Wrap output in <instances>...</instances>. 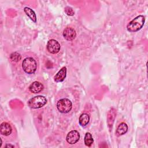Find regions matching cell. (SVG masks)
Segmentation results:
<instances>
[{
  "label": "cell",
  "instance_id": "obj_1",
  "mask_svg": "<svg viewBox=\"0 0 148 148\" xmlns=\"http://www.w3.org/2000/svg\"><path fill=\"white\" fill-rule=\"evenodd\" d=\"M145 21V17L142 15H139L134 18L127 24V29L128 31L130 32H136L143 27Z\"/></svg>",
  "mask_w": 148,
  "mask_h": 148
},
{
  "label": "cell",
  "instance_id": "obj_2",
  "mask_svg": "<svg viewBox=\"0 0 148 148\" xmlns=\"http://www.w3.org/2000/svg\"><path fill=\"white\" fill-rule=\"evenodd\" d=\"M22 68L25 73L33 74L36 70L37 64L33 58L27 57L23 61Z\"/></svg>",
  "mask_w": 148,
  "mask_h": 148
},
{
  "label": "cell",
  "instance_id": "obj_3",
  "mask_svg": "<svg viewBox=\"0 0 148 148\" xmlns=\"http://www.w3.org/2000/svg\"><path fill=\"white\" fill-rule=\"evenodd\" d=\"M47 99L44 96L37 95L31 98L28 101V106L31 108L39 109L46 105Z\"/></svg>",
  "mask_w": 148,
  "mask_h": 148
},
{
  "label": "cell",
  "instance_id": "obj_4",
  "mask_svg": "<svg viewBox=\"0 0 148 148\" xmlns=\"http://www.w3.org/2000/svg\"><path fill=\"white\" fill-rule=\"evenodd\" d=\"M72 102L68 98L60 99L57 103L58 111L62 113H68L72 109Z\"/></svg>",
  "mask_w": 148,
  "mask_h": 148
},
{
  "label": "cell",
  "instance_id": "obj_5",
  "mask_svg": "<svg viewBox=\"0 0 148 148\" xmlns=\"http://www.w3.org/2000/svg\"><path fill=\"white\" fill-rule=\"evenodd\" d=\"M60 45L58 41L54 39H50L47 42V49L51 54H56L60 50Z\"/></svg>",
  "mask_w": 148,
  "mask_h": 148
},
{
  "label": "cell",
  "instance_id": "obj_6",
  "mask_svg": "<svg viewBox=\"0 0 148 148\" xmlns=\"http://www.w3.org/2000/svg\"><path fill=\"white\" fill-rule=\"evenodd\" d=\"M80 139V134L76 130H72L68 132L66 135V140L69 144L73 145L77 142Z\"/></svg>",
  "mask_w": 148,
  "mask_h": 148
},
{
  "label": "cell",
  "instance_id": "obj_7",
  "mask_svg": "<svg viewBox=\"0 0 148 148\" xmlns=\"http://www.w3.org/2000/svg\"><path fill=\"white\" fill-rule=\"evenodd\" d=\"M62 35L66 40L68 41H71L73 40L75 38L76 36V33L75 30L73 28L71 27H66L64 30Z\"/></svg>",
  "mask_w": 148,
  "mask_h": 148
},
{
  "label": "cell",
  "instance_id": "obj_8",
  "mask_svg": "<svg viewBox=\"0 0 148 148\" xmlns=\"http://www.w3.org/2000/svg\"><path fill=\"white\" fill-rule=\"evenodd\" d=\"M43 85L39 82L35 81L29 86V90L34 94L39 93L43 90Z\"/></svg>",
  "mask_w": 148,
  "mask_h": 148
},
{
  "label": "cell",
  "instance_id": "obj_9",
  "mask_svg": "<svg viewBox=\"0 0 148 148\" xmlns=\"http://www.w3.org/2000/svg\"><path fill=\"white\" fill-rule=\"evenodd\" d=\"M12 132V128L11 125L6 123L3 122L0 126V132L2 135L5 136H8L11 134Z\"/></svg>",
  "mask_w": 148,
  "mask_h": 148
},
{
  "label": "cell",
  "instance_id": "obj_10",
  "mask_svg": "<svg viewBox=\"0 0 148 148\" xmlns=\"http://www.w3.org/2000/svg\"><path fill=\"white\" fill-rule=\"evenodd\" d=\"M66 76V68L65 66L62 67L55 75L54 80L56 82H61L64 80Z\"/></svg>",
  "mask_w": 148,
  "mask_h": 148
},
{
  "label": "cell",
  "instance_id": "obj_11",
  "mask_svg": "<svg viewBox=\"0 0 148 148\" xmlns=\"http://www.w3.org/2000/svg\"><path fill=\"white\" fill-rule=\"evenodd\" d=\"M115 117H116V112H115V110L113 108H112L109 111L108 113V117H107L108 118L107 123L109 128H112L115 119Z\"/></svg>",
  "mask_w": 148,
  "mask_h": 148
},
{
  "label": "cell",
  "instance_id": "obj_12",
  "mask_svg": "<svg viewBox=\"0 0 148 148\" xmlns=\"http://www.w3.org/2000/svg\"><path fill=\"white\" fill-rule=\"evenodd\" d=\"M128 125L125 123H121L117 127L116 134L117 136H120L125 134L128 131Z\"/></svg>",
  "mask_w": 148,
  "mask_h": 148
},
{
  "label": "cell",
  "instance_id": "obj_13",
  "mask_svg": "<svg viewBox=\"0 0 148 148\" xmlns=\"http://www.w3.org/2000/svg\"><path fill=\"white\" fill-rule=\"evenodd\" d=\"M89 121H90V116L87 113H82L79 117V122L80 125L82 127L87 125L89 123Z\"/></svg>",
  "mask_w": 148,
  "mask_h": 148
},
{
  "label": "cell",
  "instance_id": "obj_14",
  "mask_svg": "<svg viewBox=\"0 0 148 148\" xmlns=\"http://www.w3.org/2000/svg\"><path fill=\"white\" fill-rule=\"evenodd\" d=\"M24 11L25 13V14L29 17V18H31V20H32L35 23L36 21V14L32 9L28 7H25L24 9Z\"/></svg>",
  "mask_w": 148,
  "mask_h": 148
},
{
  "label": "cell",
  "instance_id": "obj_15",
  "mask_svg": "<svg viewBox=\"0 0 148 148\" xmlns=\"http://www.w3.org/2000/svg\"><path fill=\"white\" fill-rule=\"evenodd\" d=\"M84 141V143H85L86 146H88V147L91 146V145L93 143L94 140H93L91 134L90 132H87L85 134Z\"/></svg>",
  "mask_w": 148,
  "mask_h": 148
},
{
  "label": "cell",
  "instance_id": "obj_16",
  "mask_svg": "<svg viewBox=\"0 0 148 148\" xmlns=\"http://www.w3.org/2000/svg\"><path fill=\"white\" fill-rule=\"evenodd\" d=\"M21 58V55L17 52H13L10 55V60L14 62L19 61Z\"/></svg>",
  "mask_w": 148,
  "mask_h": 148
},
{
  "label": "cell",
  "instance_id": "obj_17",
  "mask_svg": "<svg viewBox=\"0 0 148 148\" xmlns=\"http://www.w3.org/2000/svg\"><path fill=\"white\" fill-rule=\"evenodd\" d=\"M65 12L67 15L70 16H73L75 14V12H74L73 9L71 7H69V6H67L65 8Z\"/></svg>",
  "mask_w": 148,
  "mask_h": 148
},
{
  "label": "cell",
  "instance_id": "obj_18",
  "mask_svg": "<svg viewBox=\"0 0 148 148\" xmlns=\"http://www.w3.org/2000/svg\"><path fill=\"white\" fill-rule=\"evenodd\" d=\"M5 147H14V146H13V145H9V144H8V145H6L5 146Z\"/></svg>",
  "mask_w": 148,
  "mask_h": 148
}]
</instances>
